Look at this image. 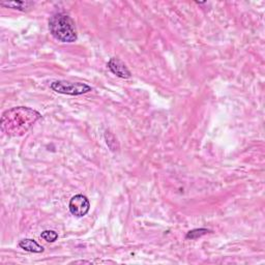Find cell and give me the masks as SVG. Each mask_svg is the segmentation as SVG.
I'll use <instances>...</instances> for the list:
<instances>
[{"label":"cell","mask_w":265,"mask_h":265,"mask_svg":"<svg viewBox=\"0 0 265 265\" xmlns=\"http://www.w3.org/2000/svg\"><path fill=\"white\" fill-rule=\"evenodd\" d=\"M107 66H108V69L119 78L129 79L132 77V74L127 68V66L118 58H111Z\"/></svg>","instance_id":"cell-5"},{"label":"cell","mask_w":265,"mask_h":265,"mask_svg":"<svg viewBox=\"0 0 265 265\" xmlns=\"http://www.w3.org/2000/svg\"><path fill=\"white\" fill-rule=\"evenodd\" d=\"M39 118L40 114L30 108H13L6 111L2 117V131L8 136H22Z\"/></svg>","instance_id":"cell-1"},{"label":"cell","mask_w":265,"mask_h":265,"mask_svg":"<svg viewBox=\"0 0 265 265\" xmlns=\"http://www.w3.org/2000/svg\"><path fill=\"white\" fill-rule=\"evenodd\" d=\"M49 29L51 34L61 43H74L78 38L74 20L67 14L58 13L52 16Z\"/></svg>","instance_id":"cell-2"},{"label":"cell","mask_w":265,"mask_h":265,"mask_svg":"<svg viewBox=\"0 0 265 265\" xmlns=\"http://www.w3.org/2000/svg\"><path fill=\"white\" fill-rule=\"evenodd\" d=\"M40 237L45 239L47 242H54L55 240H57L58 234L53 230H46V231L42 232V234H40Z\"/></svg>","instance_id":"cell-9"},{"label":"cell","mask_w":265,"mask_h":265,"mask_svg":"<svg viewBox=\"0 0 265 265\" xmlns=\"http://www.w3.org/2000/svg\"><path fill=\"white\" fill-rule=\"evenodd\" d=\"M32 3L30 2H2L0 3V6L5 7V8H11L14 10H18V11H21V12H25L27 11V9H29L31 7Z\"/></svg>","instance_id":"cell-7"},{"label":"cell","mask_w":265,"mask_h":265,"mask_svg":"<svg viewBox=\"0 0 265 265\" xmlns=\"http://www.w3.org/2000/svg\"><path fill=\"white\" fill-rule=\"evenodd\" d=\"M70 211L73 216L77 218H82L86 216L90 209V202L84 195H75L69 204Z\"/></svg>","instance_id":"cell-4"},{"label":"cell","mask_w":265,"mask_h":265,"mask_svg":"<svg viewBox=\"0 0 265 265\" xmlns=\"http://www.w3.org/2000/svg\"><path fill=\"white\" fill-rule=\"evenodd\" d=\"M50 88L61 94H68V95H81L85 94L87 92H90L92 90L91 86L81 83V82H70V81H54L51 83Z\"/></svg>","instance_id":"cell-3"},{"label":"cell","mask_w":265,"mask_h":265,"mask_svg":"<svg viewBox=\"0 0 265 265\" xmlns=\"http://www.w3.org/2000/svg\"><path fill=\"white\" fill-rule=\"evenodd\" d=\"M208 232H210V231H209L208 229H205V228L194 229V230H191V231H189V232L187 233L186 238H187V239H191V240L197 239V238H199V237H201V236H203V235L207 234Z\"/></svg>","instance_id":"cell-8"},{"label":"cell","mask_w":265,"mask_h":265,"mask_svg":"<svg viewBox=\"0 0 265 265\" xmlns=\"http://www.w3.org/2000/svg\"><path fill=\"white\" fill-rule=\"evenodd\" d=\"M19 247L29 253L39 254L44 252V248L40 246V244H38L34 239H30V238L22 239L19 242Z\"/></svg>","instance_id":"cell-6"}]
</instances>
